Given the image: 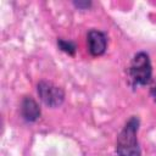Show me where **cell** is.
Instances as JSON below:
<instances>
[{"label":"cell","mask_w":156,"mask_h":156,"mask_svg":"<svg viewBox=\"0 0 156 156\" xmlns=\"http://www.w3.org/2000/svg\"><path fill=\"white\" fill-rule=\"evenodd\" d=\"M58 46L61 48V50H63L66 52H69V54H73L74 49H76L74 45L71 41H66V40H62V39L58 40Z\"/></svg>","instance_id":"obj_6"},{"label":"cell","mask_w":156,"mask_h":156,"mask_svg":"<svg viewBox=\"0 0 156 156\" xmlns=\"http://www.w3.org/2000/svg\"><path fill=\"white\" fill-rule=\"evenodd\" d=\"M152 68L149 55L139 52L132 60L129 66V77L134 85H145L151 80Z\"/></svg>","instance_id":"obj_2"},{"label":"cell","mask_w":156,"mask_h":156,"mask_svg":"<svg viewBox=\"0 0 156 156\" xmlns=\"http://www.w3.org/2000/svg\"><path fill=\"white\" fill-rule=\"evenodd\" d=\"M76 5H77V6H82V4H80V2H76ZM84 5H85V6H89V5H90V2H87V4H84Z\"/></svg>","instance_id":"obj_8"},{"label":"cell","mask_w":156,"mask_h":156,"mask_svg":"<svg viewBox=\"0 0 156 156\" xmlns=\"http://www.w3.org/2000/svg\"><path fill=\"white\" fill-rule=\"evenodd\" d=\"M107 45L106 35L96 29H93L88 33V49L93 56H100L105 52Z\"/></svg>","instance_id":"obj_4"},{"label":"cell","mask_w":156,"mask_h":156,"mask_svg":"<svg viewBox=\"0 0 156 156\" xmlns=\"http://www.w3.org/2000/svg\"><path fill=\"white\" fill-rule=\"evenodd\" d=\"M21 113L28 122H34L40 116V108L32 98H24L21 104Z\"/></svg>","instance_id":"obj_5"},{"label":"cell","mask_w":156,"mask_h":156,"mask_svg":"<svg viewBox=\"0 0 156 156\" xmlns=\"http://www.w3.org/2000/svg\"><path fill=\"white\" fill-rule=\"evenodd\" d=\"M38 94L41 101L49 107H57L63 102V90L51 82L43 80L38 84Z\"/></svg>","instance_id":"obj_3"},{"label":"cell","mask_w":156,"mask_h":156,"mask_svg":"<svg viewBox=\"0 0 156 156\" xmlns=\"http://www.w3.org/2000/svg\"><path fill=\"white\" fill-rule=\"evenodd\" d=\"M151 95H152L154 100L156 101V84H155V85H154V88L151 89Z\"/></svg>","instance_id":"obj_7"},{"label":"cell","mask_w":156,"mask_h":156,"mask_svg":"<svg viewBox=\"0 0 156 156\" xmlns=\"http://www.w3.org/2000/svg\"><path fill=\"white\" fill-rule=\"evenodd\" d=\"M138 128V117H130L117 136L116 151L119 156H140L141 151L136 138Z\"/></svg>","instance_id":"obj_1"}]
</instances>
